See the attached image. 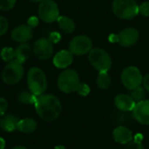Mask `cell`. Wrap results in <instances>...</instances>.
Segmentation results:
<instances>
[{"label":"cell","instance_id":"6da1fadb","mask_svg":"<svg viewBox=\"0 0 149 149\" xmlns=\"http://www.w3.org/2000/svg\"><path fill=\"white\" fill-rule=\"evenodd\" d=\"M35 110L41 120L47 122L55 120L61 113V104L53 94H41L37 97Z\"/></svg>","mask_w":149,"mask_h":149},{"label":"cell","instance_id":"7a4b0ae2","mask_svg":"<svg viewBox=\"0 0 149 149\" xmlns=\"http://www.w3.org/2000/svg\"><path fill=\"white\" fill-rule=\"evenodd\" d=\"M27 85L31 93L36 96L44 94L47 88V80L45 72L39 67H32L27 72Z\"/></svg>","mask_w":149,"mask_h":149},{"label":"cell","instance_id":"3957f363","mask_svg":"<svg viewBox=\"0 0 149 149\" xmlns=\"http://www.w3.org/2000/svg\"><path fill=\"white\" fill-rule=\"evenodd\" d=\"M112 8L120 19H133L139 14V5L135 0H114Z\"/></svg>","mask_w":149,"mask_h":149},{"label":"cell","instance_id":"277c9868","mask_svg":"<svg viewBox=\"0 0 149 149\" xmlns=\"http://www.w3.org/2000/svg\"><path fill=\"white\" fill-rule=\"evenodd\" d=\"M80 85V78L76 70L68 69L63 71L58 77L57 86L64 93H71L77 90Z\"/></svg>","mask_w":149,"mask_h":149},{"label":"cell","instance_id":"5b68a950","mask_svg":"<svg viewBox=\"0 0 149 149\" xmlns=\"http://www.w3.org/2000/svg\"><path fill=\"white\" fill-rule=\"evenodd\" d=\"M89 61L98 72H108L112 65L109 53L101 48H94L90 52Z\"/></svg>","mask_w":149,"mask_h":149},{"label":"cell","instance_id":"8992f818","mask_svg":"<svg viewBox=\"0 0 149 149\" xmlns=\"http://www.w3.org/2000/svg\"><path fill=\"white\" fill-rule=\"evenodd\" d=\"M23 64L12 60L6 64L2 72V79L7 85H15L18 83L24 76Z\"/></svg>","mask_w":149,"mask_h":149},{"label":"cell","instance_id":"52a82bcc","mask_svg":"<svg viewBox=\"0 0 149 149\" xmlns=\"http://www.w3.org/2000/svg\"><path fill=\"white\" fill-rule=\"evenodd\" d=\"M140 38V33L135 28H126L118 34H111L109 41L111 43H119L123 47H131L134 45Z\"/></svg>","mask_w":149,"mask_h":149},{"label":"cell","instance_id":"ba28073f","mask_svg":"<svg viewBox=\"0 0 149 149\" xmlns=\"http://www.w3.org/2000/svg\"><path fill=\"white\" fill-rule=\"evenodd\" d=\"M38 15L45 23L50 24L57 21L60 17V10L57 3L54 0H43L38 8Z\"/></svg>","mask_w":149,"mask_h":149},{"label":"cell","instance_id":"9c48e42d","mask_svg":"<svg viewBox=\"0 0 149 149\" xmlns=\"http://www.w3.org/2000/svg\"><path fill=\"white\" fill-rule=\"evenodd\" d=\"M121 81L126 89L132 91L141 86L143 81V77L141 71L137 67L128 66L122 72Z\"/></svg>","mask_w":149,"mask_h":149},{"label":"cell","instance_id":"30bf717a","mask_svg":"<svg viewBox=\"0 0 149 149\" xmlns=\"http://www.w3.org/2000/svg\"><path fill=\"white\" fill-rule=\"evenodd\" d=\"M93 42L90 38L85 35H78L70 41L69 51L76 56H83L92 50Z\"/></svg>","mask_w":149,"mask_h":149},{"label":"cell","instance_id":"8fae6325","mask_svg":"<svg viewBox=\"0 0 149 149\" xmlns=\"http://www.w3.org/2000/svg\"><path fill=\"white\" fill-rule=\"evenodd\" d=\"M32 52L39 59L47 60L51 58L54 53L53 42L49 38H40L34 42Z\"/></svg>","mask_w":149,"mask_h":149},{"label":"cell","instance_id":"7c38bea8","mask_svg":"<svg viewBox=\"0 0 149 149\" xmlns=\"http://www.w3.org/2000/svg\"><path fill=\"white\" fill-rule=\"evenodd\" d=\"M133 117L142 125H149V100L137 102L133 110Z\"/></svg>","mask_w":149,"mask_h":149},{"label":"cell","instance_id":"4fadbf2b","mask_svg":"<svg viewBox=\"0 0 149 149\" xmlns=\"http://www.w3.org/2000/svg\"><path fill=\"white\" fill-rule=\"evenodd\" d=\"M32 28L27 24H21L15 27L11 32L12 40L18 43H25L32 38Z\"/></svg>","mask_w":149,"mask_h":149},{"label":"cell","instance_id":"5bb4252c","mask_svg":"<svg viewBox=\"0 0 149 149\" xmlns=\"http://www.w3.org/2000/svg\"><path fill=\"white\" fill-rule=\"evenodd\" d=\"M74 54L69 51V50H61L58 52L53 59L54 65L57 68L64 69L69 66L74 59Z\"/></svg>","mask_w":149,"mask_h":149},{"label":"cell","instance_id":"9a60e30c","mask_svg":"<svg viewBox=\"0 0 149 149\" xmlns=\"http://www.w3.org/2000/svg\"><path fill=\"white\" fill-rule=\"evenodd\" d=\"M114 104L116 107L120 111L130 112L133 110L136 102L131 96L127 94H119L114 100Z\"/></svg>","mask_w":149,"mask_h":149},{"label":"cell","instance_id":"2e32d148","mask_svg":"<svg viewBox=\"0 0 149 149\" xmlns=\"http://www.w3.org/2000/svg\"><path fill=\"white\" fill-rule=\"evenodd\" d=\"M113 139L117 143L126 145L133 141L132 132L126 127L120 126L114 129L113 131Z\"/></svg>","mask_w":149,"mask_h":149},{"label":"cell","instance_id":"e0dca14e","mask_svg":"<svg viewBox=\"0 0 149 149\" xmlns=\"http://www.w3.org/2000/svg\"><path fill=\"white\" fill-rule=\"evenodd\" d=\"M19 120L13 114H4L0 118V128L7 133L18 130V124Z\"/></svg>","mask_w":149,"mask_h":149},{"label":"cell","instance_id":"ac0fdd59","mask_svg":"<svg viewBox=\"0 0 149 149\" xmlns=\"http://www.w3.org/2000/svg\"><path fill=\"white\" fill-rule=\"evenodd\" d=\"M32 52L30 45L26 43H22L15 50V59L21 64H24L31 56Z\"/></svg>","mask_w":149,"mask_h":149},{"label":"cell","instance_id":"d6986e66","mask_svg":"<svg viewBox=\"0 0 149 149\" xmlns=\"http://www.w3.org/2000/svg\"><path fill=\"white\" fill-rule=\"evenodd\" d=\"M37 122L32 118H25L19 120L18 124V130L24 134H31L37 129Z\"/></svg>","mask_w":149,"mask_h":149},{"label":"cell","instance_id":"ffe728a7","mask_svg":"<svg viewBox=\"0 0 149 149\" xmlns=\"http://www.w3.org/2000/svg\"><path fill=\"white\" fill-rule=\"evenodd\" d=\"M60 29L65 33H72L76 29V24L73 19L66 16H60L57 19Z\"/></svg>","mask_w":149,"mask_h":149},{"label":"cell","instance_id":"44dd1931","mask_svg":"<svg viewBox=\"0 0 149 149\" xmlns=\"http://www.w3.org/2000/svg\"><path fill=\"white\" fill-rule=\"evenodd\" d=\"M36 95H34L31 92H26V91H23L21 93H19L18 94L17 100L19 103L24 104V105H32V104H35L36 100H37Z\"/></svg>","mask_w":149,"mask_h":149},{"label":"cell","instance_id":"7402d4cb","mask_svg":"<svg viewBox=\"0 0 149 149\" xmlns=\"http://www.w3.org/2000/svg\"><path fill=\"white\" fill-rule=\"evenodd\" d=\"M112 84V79L108 72H99L97 78V85L100 89H108Z\"/></svg>","mask_w":149,"mask_h":149},{"label":"cell","instance_id":"603a6c76","mask_svg":"<svg viewBox=\"0 0 149 149\" xmlns=\"http://www.w3.org/2000/svg\"><path fill=\"white\" fill-rule=\"evenodd\" d=\"M1 53V58L4 62H11L12 60H15V51L11 47H4L2 51L0 52Z\"/></svg>","mask_w":149,"mask_h":149},{"label":"cell","instance_id":"cb8c5ba5","mask_svg":"<svg viewBox=\"0 0 149 149\" xmlns=\"http://www.w3.org/2000/svg\"><path fill=\"white\" fill-rule=\"evenodd\" d=\"M146 91L143 87L141 86H139L133 90H132V93H131V97L134 100L135 102H140L141 100H144L145 97H146Z\"/></svg>","mask_w":149,"mask_h":149},{"label":"cell","instance_id":"d4e9b609","mask_svg":"<svg viewBox=\"0 0 149 149\" xmlns=\"http://www.w3.org/2000/svg\"><path fill=\"white\" fill-rule=\"evenodd\" d=\"M17 0H0V10L4 11H8L11 10Z\"/></svg>","mask_w":149,"mask_h":149},{"label":"cell","instance_id":"484cf974","mask_svg":"<svg viewBox=\"0 0 149 149\" xmlns=\"http://www.w3.org/2000/svg\"><path fill=\"white\" fill-rule=\"evenodd\" d=\"M9 29V22L6 17L0 16V37L4 35Z\"/></svg>","mask_w":149,"mask_h":149},{"label":"cell","instance_id":"4316f807","mask_svg":"<svg viewBox=\"0 0 149 149\" xmlns=\"http://www.w3.org/2000/svg\"><path fill=\"white\" fill-rule=\"evenodd\" d=\"M76 92L78 93L79 95L81 96H87L89 95L90 92V86L87 85V84H84V83H80Z\"/></svg>","mask_w":149,"mask_h":149},{"label":"cell","instance_id":"83f0119b","mask_svg":"<svg viewBox=\"0 0 149 149\" xmlns=\"http://www.w3.org/2000/svg\"><path fill=\"white\" fill-rule=\"evenodd\" d=\"M139 13L144 17H149V1L142 3L139 6Z\"/></svg>","mask_w":149,"mask_h":149},{"label":"cell","instance_id":"f1b7e54d","mask_svg":"<svg viewBox=\"0 0 149 149\" xmlns=\"http://www.w3.org/2000/svg\"><path fill=\"white\" fill-rule=\"evenodd\" d=\"M125 149H145V148L141 144V142L137 141H132L131 142L126 144V147Z\"/></svg>","mask_w":149,"mask_h":149},{"label":"cell","instance_id":"f546056e","mask_svg":"<svg viewBox=\"0 0 149 149\" xmlns=\"http://www.w3.org/2000/svg\"><path fill=\"white\" fill-rule=\"evenodd\" d=\"M8 108V103L6 100L3 97H0V117L4 115Z\"/></svg>","mask_w":149,"mask_h":149},{"label":"cell","instance_id":"4dcf8cb0","mask_svg":"<svg viewBox=\"0 0 149 149\" xmlns=\"http://www.w3.org/2000/svg\"><path fill=\"white\" fill-rule=\"evenodd\" d=\"M39 24V18L36 17H30L27 20V25H29L31 28H35Z\"/></svg>","mask_w":149,"mask_h":149},{"label":"cell","instance_id":"1f68e13d","mask_svg":"<svg viewBox=\"0 0 149 149\" xmlns=\"http://www.w3.org/2000/svg\"><path fill=\"white\" fill-rule=\"evenodd\" d=\"M48 38L53 42V44L54 43H58L61 40V35L58 32H52Z\"/></svg>","mask_w":149,"mask_h":149},{"label":"cell","instance_id":"d6a6232c","mask_svg":"<svg viewBox=\"0 0 149 149\" xmlns=\"http://www.w3.org/2000/svg\"><path fill=\"white\" fill-rule=\"evenodd\" d=\"M142 83H143L144 87L146 88V90L149 92V74H147V75L143 78Z\"/></svg>","mask_w":149,"mask_h":149},{"label":"cell","instance_id":"836d02e7","mask_svg":"<svg viewBox=\"0 0 149 149\" xmlns=\"http://www.w3.org/2000/svg\"><path fill=\"white\" fill-rule=\"evenodd\" d=\"M5 148V141L0 137V149H4Z\"/></svg>","mask_w":149,"mask_h":149},{"label":"cell","instance_id":"e575fe53","mask_svg":"<svg viewBox=\"0 0 149 149\" xmlns=\"http://www.w3.org/2000/svg\"><path fill=\"white\" fill-rule=\"evenodd\" d=\"M11 149H28L27 148L24 147V146H16L14 148H12Z\"/></svg>","mask_w":149,"mask_h":149},{"label":"cell","instance_id":"d590c367","mask_svg":"<svg viewBox=\"0 0 149 149\" xmlns=\"http://www.w3.org/2000/svg\"><path fill=\"white\" fill-rule=\"evenodd\" d=\"M54 149H67L64 146H61V145H60V146H56V147H54Z\"/></svg>","mask_w":149,"mask_h":149},{"label":"cell","instance_id":"8d00e7d4","mask_svg":"<svg viewBox=\"0 0 149 149\" xmlns=\"http://www.w3.org/2000/svg\"><path fill=\"white\" fill-rule=\"evenodd\" d=\"M31 1H32V2H41L43 0H31Z\"/></svg>","mask_w":149,"mask_h":149},{"label":"cell","instance_id":"74e56055","mask_svg":"<svg viewBox=\"0 0 149 149\" xmlns=\"http://www.w3.org/2000/svg\"><path fill=\"white\" fill-rule=\"evenodd\" d=\"M0 58H1V53H0Z\"/></svg>","mask_w":149,"mask_h":149}]
</instances>
